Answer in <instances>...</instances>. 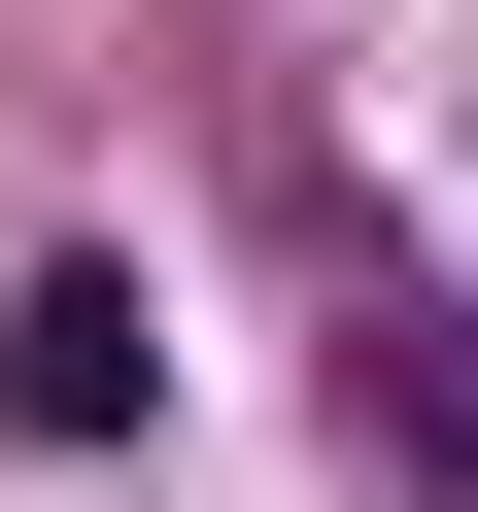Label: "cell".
I'll return each instance as SVG.
<instances>
[{"instance_id": "1", "label": "cell", "mask_w": 478, "mask_h": 512, "mask_svg": "<svg viewBox=\"0 0 478 512\" xmlns=\"http://www.w3.org/2000/svg\"><path fill=\"white\" fill-rule=\"evenodd\" d=\"M0 410H35V444H137V274H103V239L0 308Z\"/></svg>"}]
</instances>
